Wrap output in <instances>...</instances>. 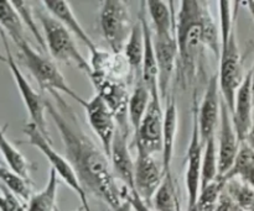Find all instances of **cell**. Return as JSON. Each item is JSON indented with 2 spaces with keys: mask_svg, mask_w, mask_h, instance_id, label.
Returning a JSON list of instances; mask_svg holds the SVG:
<instances>
[{
  "mask_svg": "<svg viewBox=\"0 0 254 211\" xmlns=\"http://www.w3.org/2000/svg\"><path fill=\"white\" fill-rule=\"evenodd\" d=\"M36 16L41 22L46 48L52 58L62 63L74 64L87 76H91V63H88V61H86V58L82 56L71 32L59 20L50 15L44 7L37 10Z\"/></svg>",
  "mask_w": 254,
  "mask_h": 211,
  "instance_id": "277c9868",
  "label": "cell"
},
{
  "mask_svg": "<svg viewBox=\"0 0 254 211\" xmlns=\"http://www.w3.org/2000/svg\"><path fill=\"white\" fill-rule=\"evenodd\" d=\"M99 26L112 53H123L134 27L126 2L122 0H104L99 11Z\"/></svg>",
  "mask_w": 254,
  "mask_h": 211,
  "instance_id": "8992f818",
  "label": "cell"
},
{
  "mask_svg": "<svg viewBox=\"0 0 254 211\" xmlns=\"http://www.w3.org/2000/svg\"><path fill=\"white\" fill-rule=\"evenodd\" d=\"M222 178H225L227 182L233 178H240L242 182L254 189V151L247 143H241L240 151L232 168Z\"/></svg>",
  "mask_w": 254,
  "mask_h": 211,
  "instance_id": "4316f807",
  "label": "cell"
},
{
  "mask_svg": "<svg viewBox=\"0 0 254 211\" xmlns=\"http://www.w3.org/2000/svg\"><path fill=\"white\" fill-rule=\"evenodd\" d=\"M24 26V22L12 5V1L0 0V30H2L15 44L26 41Z\"/></svg>",
  "mask_w": 254,
  "mask_h": 211,
  "instance_id": "484cf974",
  "label": "cell"
},
{
  "mask_svg": "<svg viewBox=\"0 0 254 211\" xmlns=\"http://www.w3.org/2000/svg\"><path fill=\"white\" fill-rule=\"evenodd\" d=\"M89 79L96 88V94H98L106 101L113 113L118 130L129 135L131 128L128 119V105L130 98L128 83L126 81H118L94 72H92Z\"/></svg>",
  "mask_w": 254,
  "mask_h": 211,
  "instance_id": "9c48e42d",
  "label": "cell"
},
{
  "mask_svg": "<svg viewBox=\"0 0 254 211\" xmlns=\"http://www.w3.org/2000/svg\"><path fill=\"white\" fill-rule=\"evenodd\" d=\"M0 153L10 169L22 175L24 178L30 179L31 165L25 158V156L7 140L6 135H5V128L1 125H0Z\"/></svg>",
  "mask_w": 254,
  "mask_h": 211,
  "instance_id": "83f0119b",
  "label": "cell"
},
{
  "mask_svg": "<svg viewBox=\"0 0 254 211\" xmlns=\"http://www.w3.org/2000/svg\"><path fill=\"white\" fill-rule=\"evenodd\" d=\"M22 132L26 136V142L29 143V145L34 146L35 148H37V150L45 156V158H46L50 162V165H51V169H54L55 172L57 173L60 179L64 180L69 189H72L76 193L77 197L81 200V203L88 202V195L86 194L83 188L79 184V180L78 178H77L76 173H74L73 168H72L71 163L68 162V160H67L66 157L60 155V153L52 147V141L49 140V138L36 127V125H34L32 123H27L26 125L24 126Z\"/></svg>",
  "mask_w": 254,
  "mask_h": 211,
  "instance_id": "ba28073f",
  "label": "cell"
},
{
  "mask_svg": "<svg viewBox=\"0 0 254 211\" xmlns=\"http://www.w3.org/2000/svg\"><path fill=\"white\" fill-rule=\"evenodd\" d=\"M144 49H145V42H144L143 26H141L140 20H138V22L134 24L130 36H129L128 42H127L123 51L124 57H126L131 72H133V74H135V78L141 76Z\"/></svg>",
  "mask_w": 254,
  "mask_h": 211,
  "instance_id": "cb8c5ba5",
  "label": "cell"
},
{
  "mask_svg": "<svg viewBox=\"0 0 254 211\" xmlns=\"http://www.w3.org/2000/svg\"><path fill=\"white\" fill-rule=\"evenodd\" d=\"M218 178V152L215 137L210 138L203 147L201 166V189Z\"/></svg>",
  "mask_w": 254,
  "mask_h": 211,
  "instance_id": "4dcf8cb0",
  "label": "cell"
},
{
  "mask_svg": "<svg viewBox=\"0 0 254 211\" xmlns=\"http://www.w3.org/2000/svg\"><path fill=\"white\" fill-rule=\"evenodd\" d=\"M82 209H83V211H92V210H91V208H89L88 202L82 203Z\"/></svg>",
  "mask_w": 254,
  "mask_h": 211,
  "instance_id": "b9f144b4",
  "label": "cell"
},
{
  "mask_svg": "<svg viewBox=\"0 0 254 211\" xmlns=\"http://www.w3.org/2000/svg\"><path fill=\"white\" fill-rule=\"evenodd\" d=\"M56 103L46 100V111L54 120L64 147V153L87 195L102 200L112 210L123 203L109 158L83 131L71 106L51 93Z\"/></svg>",
  "mask_w": 254,
  "mask_h": 211,
  "instance_id": "6da1fadb",
  "label": "cell"
},
{
  "mask_svg": "<svg viewBox=\"0 0 254 211\" xmlns=\"http://www.w3.org/2000/svg\"><path fill=\"white\" fill-rule=\"evenodd\" d=\"M226 192L232 197V199L245 211H248L254 203V189L242 182L241 179L233 178L226 184Z\"/></svg>",
  "mask_w": 254,
  "mask_h": 211,
  "instance_id": "d6a6232c",
  "label": "cell"
},
{
  "mask_svg": "<svg viewBox=\"0 0 254 211\" xmlns=\"http://www.w3.org/2000/svg\"><path fill=\"white\" fill-rule=\"evenodd\" d=\"M210 9L206 1L184 0L175 20L178 43L179 81L186 89L196 81L205 44V14Z\"/></svg>",
  "mask_w": 254,
  "mask_h": 211,
  "instance_id": "7a4b0ae2",
  "label": "cell"
},
{
  "mask_svg": "<svg viewBox=\"0 0 254 211\" xmlns=\"http://www.w3.org/2000/svg\"><path fill=\"white\" fill-rule=\"evenodd\" d=\"M176 132H178V109L175 98L169 96L164 110V131H163V151H161V165L165 175L171 174V163L175 148Z\"/></svg>",
  "mask_w": 254,
  "mask_h": 211,
  "instance_id": "44dd1931",
  "label": "cell"
},
{
  "mask_svg": "<svg viewBox=\"0 0 254 211\" xmlns=\"http://www.w3.org/2000/svg\"><path fill=\"white\" fill-rule=\"evenodd\" d=\"M248 211H254V203L252 204V207H251V209L248 210Z\"/></svg>",
  "mask_w": 254,
  "mask_h": 211,
  "instance_id": "f6af8a7d",
  "label": "cell"
},
{
  "mask_svg": "<svg viewBox=\"0 0 254 211\" xmlns=\"http://www.w3.org/2000/svg\"><path fill=\"white\" fill-rule=\"evenodd\" d=\"M12 5L15 6V9H16V11L19 12L20 17H21L22 22H24L25 26L27 27V29L31 31L32 36H34V39L36 40V42L39 43L40 48L42 49V51H46V42H45V39H44V35L40 32L39 27L36 26V24H35V19H34V12H32L31 10V6H30V2L27 1H12Z\"/></svg>",
  "mask_w": 254,
  "mask_h": 211,
  "instance_id": "836d02e7",
  "label": "cell"
},
{
  "mask_svg": "<svg viewBox=\"0 0 254 211\" xmlns=\"http://www.w3.org/2000/svg\"><path fill=\"white\" fill-rule=\"evenodd\" d=\"M176 211H184V210H183V208H181L180 203H179V205H178V210H176Z\"/></svg>",
  "mask_w": 254,
  "mask_h": 211,
  "instance_id": "ee69618b",
  "label": "cell"
},
{
  "mask_svg": "<svg viewBox=\"0 0 254 211\" xmlns=\"http://www.w3.org/2000/svg\"><path fill=\"white\" fill-rule=\"evenodd\" d=\"M112 170L114 177L123 182L124 187L134 190V173H135V161H133L128 146V133L122 132L117 128L113 143H112L111 157Z\"/></svg>",
  "mask_w": 254,
  "mask_h": 211,
  "instance_id": "e0dca14e",
  "label": "cell"
},
{
  "mask_svg": "<svg viewBox=\"0 0 254 211\" xmlns=\"http://www.w3.org/2000/svg\"><path fill=\"white\" fill-rule=\"evenodd\" d=\"M0 36H1L2 43H4L6 64L7 67H9L10 72H11L12 78H14L15 84H16L17 86V90H19L20 96H21L27 114H29L30 116V123L36 125V127L39 128L49 140H51V138H50L49 128H47L46 115H45V113H46V99L42 98V96L32 88L31 84L29 83L26 77H25L24 73L21 72V69L19 68V66H17L16 61H15L14 58V54H12L11 49H10L7 36L5 35V32L2 31V30H0Z\"/></svg>",
  "mask_w": 254,
  "mask_h": 211,
  "instance_id": "52a82bcc",
  "label": "cell"
},
{
  "mask_svg": "<svg viewBox=\"0 0 254 211\" xmlns=\"http://www.w3.org/2000/svg\"><path fill=\"white\" fill-rule=\"evenodd\" d=\"M226 184H227V182H226L225 178L218 177L217 179L210 183L207 187L201 189L195 211H215L221 194L225 190Z\"/></svg>",
  "mask_w": 254,
  "mask_h": 211,
  "instance_id": "1f68e13d",
  "label": "cell"
},
{
  "mask_svg": "<svg viewBox=\"0 0 254 211\" xmlns=\"http://www.w3.org/2000/svg\"><path fill=\"white\" fill-rule=\"evenodd\" d=\"M197 100L196 91H193L192 105V132H191L190 145L186 153V172L185 185L188 192V211H195L198 195L201 190V166H202V155L205 146L201 142L200 132L197 124Z\"/></svg>",
  "mask_w": 254,
  "mask_h": 211,
  "instance_id": "8fae6325",
  "label": "cell"
},
{
  "mask_svg": "<svg viewBox=\"0 0 254 211\" xmlns=\"http://www.w3.org/2000/svg\"><path fill=\"white\" fill-rule=\"evenodd\" d=\"M174 1H163V0H149L146 1V11L149 12L153 22L155 36L173 34L175 31L176 14L174 9Z\"/></svg>",
  "mask_w": 254,
  "mask_h": 211,
  "instance_id": "7402d4cb",
  "label": "cell"
},
{
  "mask_svg": "<svg viewBox=\"0 0 254 211\" xmlns=\"http://www.w3.org/2000/svg\"><path fill=\"white\" fill-rule=\"evenodd\" d=\"M41 4L44 9L55 19L59 20L76 39H78L89 49L91 53H93L98 48L86 32V30L82 27L81 22L78 21L74 12L72 11L69 2L62 1V0H46V1H42Z\"/></svg>",
  "mask_w": 254,
  "mask_h": 211,
  "instance_id": "ffe728a7",
  "label": "cell"
},
{
  "mask_svg": "<svg viewBox=\"0 0 254 211\" xmlns=\"http://www.w3.org/2000/svg\"><path fill=\"white\" fill-rule=\"evenodd\" d=\"M251 73H252V82H251V88H252V98H253V106H254V63H253L252 68H251Z\"/></svg>",
  "mask_w": 254,
  "mask_h": 211,
  "instance_id": "60d3db41",
  "label": "cell"
},
{
  "mask_svg": "<svg viewBox=\"0 0 254 211\" xmlns=\"http://www.w3.org/2000/svg\"><path fill=\"white\" fill-rule=\"evenodd\" d=\"M83 109L86 111V118L89 126L93 130L94 135L98 137L103 152L109 158L112 143L118 128L113 113L98 94H94L89 100H86Z\"/></svg>",
  "mask_w": 254,
  "mask_h": 211,
  "instance_id": "7c38bea8",
  "label": "cell"
},
{
  "mask_svg": "<svg viewBox=\"0 0 254 211\" xmlns=\"http://www.w3.org/2000/svg\"><path fill=\"white\" fill-rule=\"evenodd\" d=\"M215 211H245L235 200L232 199L230 194H228L226 190H223V193L221 194L220 200L217 203V207H216Z\"/></svg>",
  "mask_w": 254,
  "mask_h": 211,
  "instance_id": "8d00e7d4",
  "label": "cell"
},
{
  "mask_svg": "<svg viewBox=\"0 0 254 211\" xmlns=\"http://www.w3.org/2000/svg\"><path fill=\"white\" fill-rule=\"evenodd\" d=\"M0 211H27V208L22 205L21 200L12 194L5 187L0 190Z\"/></svg>",
  "mask_w": 254,
  "mask_h": 211,
  "instance_id": "e575fe53",
  "label": "cell"
},
{
  "mask_svg": "<svg viewBox=\"0 0 254 211\" xmlns=\"http://www.w3.org/2000/svg\"><path fill=\"white\" fill-rule=\"evenodd\" d=\"M245 143H247V145L254 151V121H253V125H252V127H251L250 132H248L247 137H246Z\"/></svg>",
  "mask_w": 254,
  "mask_h": 211,
  "instance_id": "74e56055",
  "label": "cell"
},
{
  "mask_svg": "<svg viewBox=\"0 0 254 211\" xmlns=\"http://www.w3.org/2000/svg\"><path fill=\"white\" fill-rule=\"evenodd\" d=\"M164 109L159 94H153L148 110L140 124L138 132L134 135L136 152L149 155H161L163 151Z\"/></svg>",
  "mask_w": 254,
  "mask_h": 211,
  "instance_id": "30bf717a",
  "label": "cell"
},
{
  "mask_svg": "<svg viewBox=\"0 0 254 211\" xmlns=\"http://www.w3.org/2000/svg\"><path fill=\"white\" fill-rule=\"evenodd\" d=\"M165 178L161 161H156L154 155L136 152L135 173H134V190L139 197L151 205L153 198Z\"/></svg>",
  "mask_w": 254,
  "mask_h": 211,
  "instance_id": "5bb4252c",
  "label": "cell"
},
{
  "mask_svg": "<svg viewBox=\"0 0 254 211\" xmlns=\"http://www.w3.org/2000/svg\"><path fill=\"white\" fill-rule=\"evenodd\" d=\"M156 66H158V89L161 103L166 104L169 98V88L178 66V43L175 31L169 35H154Z\"/></svg>",
  "mask_w": 254,
  "mask_h": 211,
  "instance_id": "4fadbf2b",
  "label": "cell"
},
{
  "mask_svg": "<svg viewBox=\"0 0 254 211\" xmlns=\"http://www.w3.org/2000/svg\"><path fill=\"white\" fill-rule=\"evenodd\" d=\"M241 142L238 140L235 125H233L232 114L227 104L221 101L220 132H218V177H223L230 172L235 163L236 157L240 151Z\"/></svg>",
  "mask_w": 254,
  "mask_h": 211,
  "instance_id": "2e32d148",
  "label": "cell"
},
{
  "mask_svg": "<svg viewBox=\"0 0 254 211\" xmlns=\"http://www.w3.org/2000/svg\"><path fill=\"white\" fill-rule=\"evenodd\" d=\"M151 93L144 82L141 81V77L135 78V85H134L133 91L130 93L128 105V119L129 125H130L133 135L138 132L140 124L145 116L146 110H148L149 103H150Z\"/></svg>",
  "mask_w": 254,
  "mask_h": 211,
  "instance_id": "603a6c76",
  "label": "cell"
},
{
  "mask_svg": "<svg viewBox=\"0 0 254 211\" xmlns=\"http://www.w3.org/2000/svg\"><path fill=\"white\" fill-rule=\"evenodd\" d=\"M0 182H1L2 187L16 195L20 200L29 202L30 198L32 197L31 180L17 174L10 168L0 166Z\"/></svg>",
  "mask_w": 254,
  "mask_h": 211,
  "instance_id": "f1b7e54d",
  "label": "cell"
},
{
  "mask_svg": "<svg viewBox=\"0 0 254 211\" xmlns=\"http://www.w3.org/2000/svg\"><path fill=\"white\" fill-rule=\"evenodd\" d=\"M241 4L248 7V11H250V14L252 15L253 21H254V1H246V2H241Z\"/></svg>",
  "mask_w": 254,
  "mask_h": 211,
  "instance_id": "ab89813d",
  "label": "cell"
},
{
  "mask_svg": "<svg viewBox=\"0 0 254 211\" xmlns=\"http://www.w3.org/2000/svg\"><path fill=\"white\" fill-rule=\"evenodd\" d=\"M251 82H252V73L251 69L246 74L242 84L238 88L236 94L235 106H233L232 120L235 125L236 132H237L238 140L241 143L246 141L248 132L253 125V98H252V88H251Z\"/></svg>",
  "mask_w": 254,
  "mask_h": 211,
  "instance_id": "ac0fdd59",
  "label": "cell"
},
{
  "mask_svg": "<svg viewBox=\"0 0 254 211\" xmlns=\"http://www.w3.org/2000/svg\"><path fill=\"white\" fill-rule=\"evenodd\" d=\"M0 62H4V63H6V57H5L1 52H0Z\"/></svg>",
  "mask_w": 254,
  "mask_h": 211,
  "instance_id": "7bdbcfd3",
  "label": "cell"
},
{
  "mask_svg": "<svg viewBox=\"0 0 254 211\" xmlns=\"http://www.w3.org/2000/svg\"><path fill=\"white\" fill-rule=\"evenodd\" d=\"M20 51L22 62L25 67L29 69L31 76L34 77L36 83L39 84L42 90H47L51 93H62L68 98H72L81 106H84L86 100L82 99L71 86L67 84L64 74L61 73L55 62L47 56L37 52L31 47V44L26 41H22L16 44Z\"/></svg>",
  "mask_w": 254,
  "mask_h": 211,
  "instance_id": "5b68a950",
  "label": "cell"
},
{
  "mask_svg": "<svg viewBox=\"0 0 254 211\" xmlns=\"http://www.w3.org/2000/svg\"><path fill=\"white\" fill-rule=\"evenodd\" d=\"M60 177L50 168L49 178L44 189L32 194L27 202V211H57V192H59Z\"/></svg>",
  "mask_w": 254,
  "mask_h": 211,
  "instance_id": "d4e9b609",
  "label": "cell"
},
{
  "mask_svg": "<svg viewBox=\"0 0 254 211\" xmlns=\"http://www.w3.org/2000/svg\"><path fill=\"white\" fill-rule=\"evenodd\" d=\"M57 211H60V210H59V209H57Z\"/></svg>",
  "mask_w": 254,
  "mask_h": 211,
  "instance_id": "bcb514c9",
  "label": "cell"
},
{
  "mask_svg": "<svg viewBox=\"0 0 254 211\" xmlns=\"http://www.w3.org/2000/svg\"><path fill=\"white\" fill-rule=\"evenodd\" d=\"M179 203L173 174L165 175L160 188L154 195L151 207L155 211H176Z\"/></svg>",
  "mask_w": 254,
  "mask_h": 211,
  "instance_id": "f546056e",
  "label": "cell"
},
{
  "mask_svg": "<svg viewBox=\"0 0 254 211\" xmlns=\"http://www.w3.org/2000/svg\"><path fill=\"white\" fill-rule=\"evenodd\" d=\"M146 1L140 2V11H139V20L141 22L144 31V42H145V49H144L143 67H141V81L146 85V88L153 94H159L158 89V66H156L155 48H154V36L151 31L150 25L148 24L146 19Z\"/></svg>",
  "mask_w": 254,
  "mask_h": 211,
  "instance_id": "d6986e66",
  "label": "cell"
},
{
  "mask_svg": "<svg viewBox=\"0 0 254 211\" xmlns=\"http://www.w3.org/2000/svg\"><path fill=\"white\" fill-rule=\"evenodd\" d=\"M122 195H123V200L130 203L133 211H155L151 209V205H149L139 197L135 190H130L124 187V189L122 190Z\"/></svg>",
  "mask_w": 254,
  "mask_h": 211,
  "instance_id": "d590c367",
  "label": "cell"
},
{
  "mask_svg": "<svg viewBox=\"0 0 254 211\" xmlns=\"http://www.w3.org/2000/svg\"><path fill=\"white\" fill-rule=\"evenodd\" d=\"M221 20V53L220 71H218V85L222 99L232 113L235 106L236 94L242 84L246 74L243 72V58L240 53V47L236 36V16L238 9H232L233 2L220 1Z\"/></svg>",
  "mask_w": 254,
  "mask_h": 211,
  "instance_id": "3957f363",
  "label": "cell"
},
{
  "mask_svg": "<svg viewBox=\"0 0 254 211\" xmlns=\"http://www.w3.org/2000/svg\"><path fill=\"white\" fill-rule=\"evenodd\" d=\"M222 95L218 85L217 73L208 81L201 104L197 106V124L201 142L205 146L210 138L215 137L216 127L220 124Z\"/></svg>",
  "mask_w": 254,
  "mask_h": 211,
  "instance_id": "9a60e30c",
  "label": "cell"
},
{
  "mask_svg": "<svg viewBox=\"0 0 254 211\" xmlns=\"http://www.w3.org/2000/svg\"><path fill=\"white\" fill-rule=\"evenodd\" d=\"M114 211H133V209H131L130 203L127 202V200H123V203H122Z\"/></svg>",
  "mask_w": 254,
  "mask_h": 211,
  "instance_id": "f35d334b",
  "label": "cell"
}]
</instances>
